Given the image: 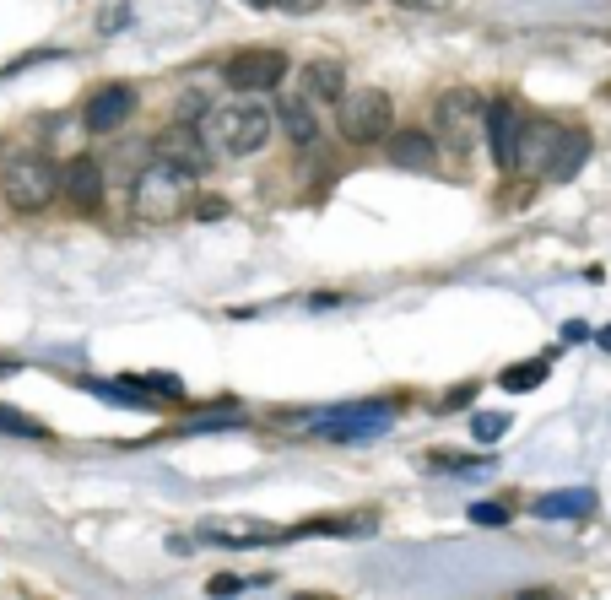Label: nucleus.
<instances>
[{"label":"nucleus","instance_id":"7","mask_svg":"<svg viewBox=\"0 0 611 600\" xmlns=\"http://www.w3.org/2000/svg\"><path fill=\"white\" fill-rule=\"evenodd\" d=\"M222 82L233 92H244V98H255V92H271L287 82V55L282 49H238V55L222 65Z\"/></svg>","mask_w":611,"mask_h":600},{"label":"nucleus","instance_id":"4","mask_svg":"<svg viewBox=\"0 0 611 600\" xmlns=\"http://www.w3.org/2000/svg\"><path fill=\"white\" fill-rule=\"evenodd\" d=\"M0 190H6V206H11V211L33 217V211L55 206V195H60V168L49 163V157H11V163L0 168Z\"/></svg>","mask_w":611,"mask_h":600},{"label":"nucleus","instance_id":"21","mask_svg":"<svg viewBox=\"0 0 611 600\" xmlns=\"http://www.w3.org/2000/svg\"><path fill=\"white\" fill-rule=\"evenodd\" d=\"M503 433H509V417H503V411H476V422H471L476 444H498Z\"/></svg>","mask_w":611,"mask_h":600},{"label":"nucleus","instance_id":"10","mask_svg":"<svg viewBox=\"0 0 611 600\" xmlns=\"http://www.w3.org/2000/svg\"><path fill=\"white\" fill-rule=\"evenodd\" d=\"M130 114H136V87H130V82H109V87H98L87 98V114L82 119H87L92 136H109V130H119Z\"/></svg>","mask_w":611,"mask_h":600},{"label":"nucleus","instance_id":"5","mask_svg":"<svg viewBox=\"0 0 611 600\" xmlns=\"http://www.w3.org/2000/svg\"><path fill=\"white\" fill-rule=\"evenodd\" d=\"M336 119H341V136H347L352 146H379V141H390V130H395V98L390 92H379V87H347V98L336 103Z\"/></svg>","mask_w":611,"mask_h":600},{"label":"nucleus","instance_id":"23","mask_svg":"<svg viewBox=\"0 0 611 600\" xmlns=\"http://www.w3.org/2000/svg\"><path fill=\"white\" fill-rule=\"evenodd\" d=\"M146 390H152V395H184V384L174 379V373H146Z\"/></svg>","mask_w":611,"mask_h":600},{"label":"nucleus","instance_id":"16","mask_svg":"<svg viewBox=\"0 0 611 600\" xmlns=\"http://www.w3.org/2000/svg\"><path fill=\"white\" fill-rule=\"evenodd\" d=\"M590 509H595V492H590V487L547 492V498H536V519H584Z\"/></svg>","mask_w":611,"mask_h":600},{"label":"nucleus","instance_id":"13","mask_svg":"<svg viewBox=\"0 0 611 600\" xmlns=\"http://www.w3.org/2000/svg\"><path fill=\"white\" fill-rule=\"evenodd\" d=\"M298 92L309 103H341V98H347V60H330V55L309 60V65H303Z\"/></svg>","mask_w":611,"mask_h":600},{"label":"nucleus","instance_id":"15","mask_svg":"<svg viewBox=\"0 0 611 600\" xmlns=\"http://www.w3.org/2000/svg\"><path fill=\"white\" fill-rule=\"evenodd\" d=\"M584 157H590V136H584V130H563V141H557V152H552V163H547L541 179H547V184H568L584 168Z\"/></svg>","mask_w":611,"mask_h":600},{"label":"nucleus","instance_id":"31","mask_svg":"<svg viewBox=\"0 0 611 600\" xmlns=\"http://www.w3.org/2000/svg\"><path fill=\"white\" fill-rule=\"evenodd\" d=\"M249 6H255V11H260V6H271V0H249Z\"/></svg>","mask_w":611,"mask_h":600},{"label":"nucleus","instance_id":"11","mask_svg":"<svg viewBox=\"0 0 611 600\" xmlns=\"http://www.w3.org/2000/svg\"><path fill=\"white\" fill-rule=\"evenodd\" d=\"M520 109L509 98H493L487 103V152H493L498 168H514V146H520Z\"/></svg>","mask_w":611,"mask_h":600},{"label":"nucleus","instance_id":"2","mask_svg":"<svg viewBox=\"0 0 611 600\" xmlns=\"http://www.w3.org/2000/svg\"><path fill=\"white\" fill-rule=\"evenodd\" d=\"M206 141L222 157H255L271 141V114L265 103H222L206 114Z\"/></svg>","mask_w":611,"mask_h":600},{"label":"nucleus","instance_id":"1","mask_svg":"<svg viewBox=\"0 0 611 600\" xmlns=\"http://www.w3.org/2000/svg\"><path fill=\"white\" fill-rule=\"evenodd\" d=\"M190 195H195V173L190 168H179V163H163V157H152L141 173H136V184H130V217L136 222H174L184 206H190Z\"/></svg>","mask_w":611,"mask_h":600},{"label":"nucleus","instance_id":"28","mask_svg":"<svg viewBox=\"0 0 611 600\" xmlns=\"http://www.w3.org/2000/svg\"><path fill=\"white\" fill-rule=\"evenodd\" d=\"M276 6H282V11H314L320 0H276Z\"/></svg>","mask_w":611,"mask_h":600},{"label":"nucleus","instance_id":"17","mask_svg":"<svg viewBox=\"0 0 611 600\" xmlns=\"http://www.w3.org/2000/svg\"><path fill=\"white\" fill-rule=\"evenodd\" d=\"M92 390H98L109 406H136V411H152L157 400L146 390V379H92Z\"/></svg>","mask_w":611,"mask_h":600},{"label":"nucleus","instance_id":"29","mask_svg":"<svg viewBox=\"0 0 611 600\" xmlns=\"http://www.w3.org/2000/svg\"><path fill=\"white\" fill-rule=\"evenodd\" d=\"M601 346H606V352H611V325H606V330H601Z\"/></svg>","mask_w":611,"mask_h":600},{"label":"nucleus","instance_id":"25","mask_svg":"<svg viewBox=\"0 0 611 600\" xmlns=\"http://www.w3.org/2000/svg\"><path fill=\"white\" fill-rule=\"evenodd\" d=\"M130 22V6H109V17H103V33H119Z\"/></svg>","mask_w":611,"mask_h":600},{"label":"nucleus","instance_id":"12","mask_svg":"<svg viewBox=\"0 0 611 600\" xmlns=\"http://www.w3.org/2000/svg\"><path fill=\"white\" fill-rule=\"evenodd\" d=\"M60 195L71 200L76 211H98L103 206V168L92 157H71L60 168Z\"/></svg>","mask_w":611,"mask_h":600},{"label":"nucleus","instance_id":"19","mask_svg":"<svg viewBox=\"0 0 611 600\" xmlns=\"http://www.w3.org/2000/svg\"><path fill=\"white\" fill-rule=\"evenodd\" d=\"M498 384L509 395H525V390H536V384H547V363H514V368L498 373Z\"/></svg>","mask_w":611,"mask_h":600},{"label":"nucleus","instance_id":"22","mask_svg":"<svg viewBox=\"0 0 611 600\" xmlns=\"http://www.w3.org/2000/svg\"><path fill=\"white\" fill-rule=\"evenodd\" d=\"M471 525H509V509L503 503H471Z\"/></svg>","mask_w":611,"mask_h":600},{"label":"nucleus","instance_id":"3","mask_svg":"<svg viewBox=\"0 0 611 600\" xmlns=\"http://www.w3.org/2000/svg\"><path fill=\"white\" fill-rule=\"evenodd\" d=\"M433 136L444 152L466 157L476 141H487V103L466 87H449L444 98L433 103Z\"/></svg>","mask_w":611,"mask_h":600},{"label":"nucleus","instance_id":"18","mask_svg":"<svg viewBox=\"0 0 611 600\" xmlns=\"http://www.w3.org/2000/svg\"><path fill=\"white\" fill-rule=\"evenodd\" d=\"M282 125H287V136L298 141V146H309L314 136H320V125H314V109H309V98H282Z\"/></svg>","mask_w":611,"mask_h":600},{"label":"nucleus","instance_id":"26","mask_svg":"<svg viewBox=\"0 0 611 600\" xmlns=\"http://www.w3.org/2000/svg\"><path fill=\"white\" fill-rule=\"evenodd\" d=\"M206 590L211 595H233V590H244V579H228V573H222V579H206Z\"/></svg>","mask_w":611,"mask_h":600},{"label":"nucleus","instance_id":"6","mask_svg":"<svg viewBox=\"0 0 611 600\" xmlns=\"http://www.w3.org/2000/svg\"><path fill=\"white\" fill-rule=\"evenodd\" d=\"M314 428H320L330 444H368V438L395 428V406L390 400H363V406H341V411L314 417Z\"/></svg>","mask_w":611,"mask_h":600},{"label":"nucleus","instance_id":"9","mask_svg":"<svg viewBox=\"0 0 611 600\" xmlns=\"http://www.w3.org/2000/svg\"><path fill=\"white\" fill-rule=\"evenodd\" d=\"M557 141H563V125L557 119H525L520 125V146H514V168L530 173V179H541L552 163V152H557Z\"/></svg>","mask_w":611,"mask_h":600},{"label":"nucleus","instance_id":"8","mask_svg":"<svg viewBox=\"0 0 611 600\" xmlns=\"http://www.w3.org/2000/svg\"><path fill=\"white\" fill-rule=\"evenodd\" d=\"M152 152L163 157V163H179V168H190V173H206V168H211V141H206V130L184 125V119H174V125H168V130H157Z\"/></svg>","mask_w":611,"mask_h":600},{"label":"nucleus","instance_id":"30","mask_svg":"<svg viewBox=\"0 0 611 600\" xmlns=\"http://www.w3.org/2000/svg\"><path fill=\"white\" fill-rule=\"evenodd\" d=\"M6 373H17V363H0V379H6Z\"/></svg>","mask_w":611,"mask_h":600},{"label":"nucleus","instance_id":"20","mask_svg":"<svg viewBox=\"0 0 611 600\" xmlns=\"http://www.w3.org/2000/svg\"><path fill=\"white\" fill-rule=\"evenodd\" d=\"M0 433H11V438H49L44 422L22 417V411H11V406H0Z\"/></svg>","mask_w":611,"mask_h":600},{"label":"nucleus","instance_id":"27","mask_svg":"<svg viewBox=\"0 0 611 600\" xmlns=\"http://www.w3.org/2000/svg\"><path fill=\"white\" fill-rule=\"evenodd\" d=\"M471 395H476V384H460V390H455V395H449V400H444V411H455V406H466V400H471Z\"/></svg>","mask_w":611,"mask_h":600},{"label":"nucleus","instance_id":"14","mask_svg":"<svg viewBox=\"0 0 611 600\" xmlns=\"http://www.w3.org/2000/svg\"><path fill=\"white\" fill-rule=\"evenodd\" d=\"M384 152H390V163H395V168L422 173V168H433V163H438V152H444V146H438L433 130H390Z\"/></svg>","mask_w":611,"mask_h":600},{"label":"nucleus","instance_id":"24","mask_svg":"<svg viewBox=\"0 0 611 600\" xmlns=\"http://www.w3.org/2000/svg\"><path fill=\"white\" fill-rule=\"evenodd\" d=\"M390 6H401V11H449V0H390Z\"/></svg>","mask_w":611,"mask_h":600}]
</instances>
